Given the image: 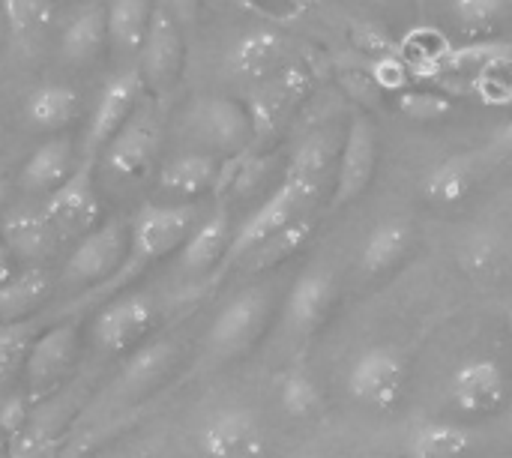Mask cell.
I'll return each mask as SVG.
<instances>
[{"label":"cell","mask_w":512,"mask_h":458,"mask_svg":"<svg viewBox=\"0 0 512 458\" xmlns=\"http://www.w3.org/2000/svg\"><path fill=\"white\" fill-rule=\"evenodd\" d=\"M201 222V213L195 204H147L141 207L129 222V249L120 264V270L90 288L78 297V306H90L93 300H114L123 288H129L135 279H141L156 261H162L171 252H180L186 237Z\"/></svg>","instance_id":"6da1fadb"},{"label":"cell","mask_w":512,"mask_h":458,"mask_svg":"<svg viewBox=\"0 0 512 458\" xmlns=\"http://www.w3.org/2000/svg\"><path fill=\"white\" fill-rule=\"evenodd\" d=\"M270 318V294L264 288H246L234 294L207 330V354L213 360L243 357L264 333Z\"/></svg>","instance_id":"7a4b0ae2"},{"label":"cell","mask_w":512,"mask_h":458,"mask_svg":"<svg viewBox=\"0 0 512 458\" xmlns=\"http://www.w3.org/2000/svg\"><path fill=\"white\" fill-rule=\"evenodd\" d=\"M408 384V360L393 345L360 351L348 369V393L369 411H393Z\"/></svg>","instance_id":"3957f363"},{"label":"cell","mask_w":512,"mask_h":458,"mask_svg":"<svg viewBox=\"0 0 512 458\" xmlns=\"http://www.w3.org/2000/svg\"><path fill=\"white\" fill-rule=\"evenodd\" d=\"M159 144H162L159 102H156V96H150V99L138 102V108L129 114V120L120 126V132L102 150L105 168L123 180H138L153 168V162L159 156Z\"/></svg>","instance_id":"277c9868"},{"label":"cell","mask_w":512,"mask_h":458,"mask_svg":"<svg viewBox=\"0 0 512 458\" xmlns=\"http://www.w3.org/2000/svg\"><path fill=\"white\" fill-rule=\"evenodd\" d=\"M375 171H378V129L366 111H357V114H351L345 141L339 147L330 207L339 210V207H348L357 198H363L375 180Z\"/></svg>","instance_id":"5b68a950"},{"label":"cell","mask_w":512,"mask_h":458,"mask_svg":"<svg viewBox=\"0 0 512 458\" xmlns=\"http://www.w3.org/2000/svg\"><path fill=\"white\" fill-rule=\"evenodd\" d=\"M189 132L213 156H240L255 138L249 108L228 96L198 99L189 111Z\"/></svg>","instance_id":"8992f818"},{"label":"cell","mask_w":512,"mask_h":458,"mask_svg":"<svg viewBox=\"0 0 512 458\" xmlns=\"http://www.w3.org/2000/svg\"><path fill=\"white\" fill-rule=\"evenodd\" d=\"M183 63H186V39H183V27L171 18V12L156 0L153 6V18L144 36V45L138 51V72L144 78V87L150 90V96H165L174 90V84L183 75Z\"/></svg>","instance_id":"52a82bcc"},{"label":"cell","mask_w":512,"mask_h":458,"mask_svg":"<svg viewBox=\"0 0 512 458\" xmlns=\"http://www.w3.org/2000/svg\"><path fill=\"white\" fill-rule=\"evenodd\" d=\"M126 249H129V222L108 219L75 243V249L69 252L63 264L60 282L63 285H102L120 270Z\"/></svg>","instance_id":"ba28073f"},{"label":"cell","mask_w":512,"mask_h":458,"mask_svg":"<svg viewBox=\"0 0 512 458\" xmlns=\"http://www.w3.org/2000/svg\"><path fill=\"white\" fill-rule=\"evenodd\" d=\"M42 213L57 234V240H81L99 225V195L93 189V159L75 165L66 183H60L51 195H45Z\"/></svg>","instance_id":"9c48e42d"},{"label":"cell","mask_w":512,"mask_h":458,"mask_svg":"<svg viewBox=\"0 0 512 458\" xmlns=\"http://www.w3.org/2000/svg\"><path fill=\"white\" fill-rule=\"evenodd\" d=\"M144 78L138 72V66H123L117 69L99 90L90 123H87V135H84V159H96V153H102L108 147V141L120 132V126L129 120V114L138 108V102L144 99Z\"/></svg>","instance_id":"30bf717a"},{"label":"cell","mask_w":512,"mask_h":458,"mask_svg":"<svg viewBox=\"0 0 512 458\" xmlns=\"http://www.w3.org/2000/svg\"><path fill=\"white\" fill-rule=\"evenodd\" d=\"M156 327V303L144 291L117 294L93 318V345L102 354H126Z\"/></svg>","instance_id":"8fae6325"},{"label":"cell","mask_w":512,"mask_h":458,"mask_svg":"<svg viewBox=\"0 0 512 458\" xmlns=\"http://www.w3.org/2000/svg\"><path fill=\"white\" fill-rule=\"evenodd\" d=\"M507 372L495 357H468L450 375V402L465 417H489L507 405Z\"/></svg>","instance_id":"7c38bea8"},{"label":"cell","mask_w":512,"mask_h":458,"mask_svg":"<svg viewBox=\"0 0 512 458\" xmlns=\"http://www.w3.org/2000/svg\"><path fill=\"white\" fill-rule=\"evenodd\" d=\"M300 213H309L306 207H303V201H300V195L282 180L279 186H276V192H270L267 195V201L234 231V237H231V246H228V252H225V258H222V267H219V273L222 270H231V267H240L264 240H270L279 228H285L291 219H297Z\"/></svg>","instance_id":"4fadbf2b"},{"label":"cell","mask_w":512,"mask_h":458,"mask_svg":"<svg viewBox=\"0 0 512 458\" xmlns=\"http://www.w3.org/2000/svg\"><path fill=\"white\" fill-rule=\"evenodd\" d=\"M75 354H78V324L75 321H63V324L39 333L24 360V378H27L30 396H45L48 390H54L72 369Z\"/></svg>","instance_id":"5bb4252c"},{"label":"cell","mask_w":512,"mask_h":458,"mask_svg":"<svg viewBox=\"0 0 512 458\" xmlns=\"http://www.w3.org/2000/svg\"><path fill=\"white\" fill-rule=\"evenodd\" d=\"M198 444L207 458H261L264 429L249 408H222L201 426Z\"/></svg>","instance_id":"9a60e30c"},{"label":"cell","mask_w":512,"mask_h":458,"mask_svg":"<svg viewBox=\"0 0 512 458\" xmlns=\"http://www.w3.org/2000/svg\"><path fill=\"white\" fill-rule=\"evenodd\" d=\"M336 303V276L327 267H309L285 300V324L297 336L318 333Z\"/></svg>","instance_id":"2e32d148"},{"label":"cell","mask_w":512,"mask_h":458,"mask_svg":"<svg viewBox=\"0 0 512 458\" xmlns=\"http://www.w3.org/2000/svg\"><path fill=\"white\" fill-rule=\"evenodd\" d=\"M336 159H339V147H336L333 135H327V132L309 135L294 150V156H291L282 180L300 195V201H303L306 210H312V204L318 201L324 183L330 177H336Z\"/></svg>","instance_id":"e0dca14e"},{"label":"cell","mask_w":512,"mask_h":458,"mask_svg":"<svg viewBox=\"0 0 512 458\" xmlns=\"http://www.w3.org/2000/svg\"><path fill=\"white\" fill-rule=\"evenodd\" d=\"M288 39L279 30L270 27H258L243 33L231 51H228V69L237 78L246 81H267L273 75H279L288 63Z\"/></svg>","instance_id":"ac0fdd59"},{"label":"cell","mask_w":512,"mask_h":458,"mask_svg":"<svg viewBox=\"0 0 512 458\" xmlns=\"http://www.w3.org/2000/svg\"><path fill=\"white\" fill-rule=\"evenodd\" d=\"M231 216L225 207H216L210 216H204L195 231L186 237V243L177 252V264L186 276H204L222 267V258L231 246Z\"/></svg>","instance_id":"d6986e66"},{"label":"cell","mask_w":512,"mask_h":458,"mask_svg":"<svg viewBox=\"0 0 512 458\" xmlns=\"http://www.w3.org/2000/svg\"><path fill=\"white\" fill-rule=\"evenodd\" d=\"M219 174H222L219 156L204 153V150H192V153H180L162 165L159 189H162V195L177 198V204H189L192 198L213 189L219 183Z\"/></svg>","instance_id":"ffe728a7"},{"label":"cell","mask_w":512,"mask_h":458,"mask_svg":"<svg viewBox=\"0 0 512 458\" xmlns=\"http://www.w3.org/2000/svg\"><path fill=\"white\" fill-rule=\"evenodd\" d=\"M75 147L72 138L66 135H54L48 141H42L24 162L21 174H18V186L24 192H42L51 195L60 183L69 180V174L75 171Z\"/></svg>","instance_id":"44dd1931"},{"label":"cell","mask_w":512,"mask_h":458,"mask_svg":"<svg viewBox=\"0 0 512 458\" xmlns=\"http://www.w3.org/2000/svg\"><path fill=\"white\" fill-rule=\"evenodd\" d=\"M156 0H108L105 21H108V48L114 57L135 63L144 45Z\"/></svg>","instance_id":"7402d4cb"},{"label":"cell","mask_w":512,"mask_h":458,"mask_svg":"<svg viewBox=\"0 0 512 458\" xmlns=\"http://www.w3.org/2000/svg\"><path fill=\"white\" fill-rule=\"evenodd\" d=\"M477 438L468 426L447 420H420L405 438L408 458H465L474 450Z\"/></svg>","instance_id":"603a6c76"},{"label":"cell","mask_w":512,"mask_h":458,"mask_svg":"<svg viewBox=\"0 0 512 458\" xmlns=\"http://www.w3.org/2000/svg\"><path fill=\"white\" fill-rule=\"evenodd\" d=\"M456 261H459V270L471 282L480 285V282L498 279L504 273V267L510 261V243L495 228H477L459 243Z\"/></svg>","instance_id":"cb8c5ba5"},{"label":"cell","mask_w":512,"mask_h":458,"mask_svg":"<svg viewBox=\"0 0 512 458\" xmlns=\"http://www.w3.org/2000/svg\"><path fill=\"white\" fill-rule=\"evenodd\" d=\"M108 48V21H105V6L90 3L75 18L63 27L60 33V57L66 63L84 66L96 60Z\"/></svg>","instance_id":"d4e9b609"},{"label":"cell","mask_w":512,"mask_h":458,"mask_svg":"<svg viewBox=\"0 0 512 458\" xmlns=\"http://www.w3.org/2000/svg\"><path fill=\"white\" fill-rule=\"evenodd\" d=\"M3 246L12 252V258L21 261H42L45 255H51L57 234L51 231L42 207L39 210H15L3 219Z\"/></svg>","instance_id":"484cf974"},{"label":"cell","mask_w":512,"mask_h":458,"mask_svg":"<svg viewBox=\"0 0 512 458\" xmlns=\"http://www.w3.org/2000/svg\"><path fill=\"white\" fill-rule=\"evenodd\" d=\"M414 243V228L405 219H384L378 222L369 237L363 240L360 249V267L366 276H381L387 270H393L396 264H402V258L408 255Z\"/></svg>","instance_id":"4316f807"},{"label":"cell","mask_w":512,"mask_h":458,"mask_svg":"<svg viewBox=\"0 0 512 458\" xmlns=\"http://www.w3.org/2000/svg\"><path fill=\"white\" fill-rule=\"evenodd\" d=\"M51 294V276L39 267L18 270L3 288H0V324H18L30 321L33 312L45 306Z\"/></svg>","instance_id":"83f0119b"},{"label":"cell","mask_w":512,"mask_h":458,"mask_svg":"<svg viewBox=\"0 0 512 458\" xmlns=\"http://www.w3.org/2000/svg\"><path fill=\"white\" fill-rule=\"evenodd\" d=\"M78 108V93L69 84H39L24 102V117L39 132H60L78 117Z\"/></svg>","instance_id":"f1b7e54d"},{"label":"cell","mask_w":512,"mask_h":458,"mask_svg":"<svg viewBox=\"0 0 512 458\" xmlns=\"http://www.w3.org/2000/svg\"><path fill=\"white\" fill-rule=\"evenodd\" d=\"M315 231V216L312 213H300L297 219H291L285 228H279L270 240H264L240 267L246 273H267L279 264H285L288 258H294L312 237Z\"/></svg>","instance_id":"f546056e"},{"label":"cell","mask_w":512,"mask_h":458,"mask_svg":"<svg viewBox=\"0 0 512 458\" xmlns=\"http://www.w3.org/2000/svg\"><path fill=\"white\" fill-rule=\"evenodd\" d=\"M474 180H477L474 156H450L426 174L423 195L438 207H456L471 195Z\"/></svg>","instance_id":"4dcf8cb0"},{"label":"cell","mask_w":512,"mask_h":458,"mask_svg":"<svg viewBox=\"0 0 512 458\" xmlns=\"http://www.w3.org/2000/svg\"><path fill=\"white\" fill-rule=\"evenodd\" d=\"M510 0H447V15L459 36L486 42L510 18Z\"/></svg>","instance_id":"1f68e13d"},{"label":"cell","mask_w":512,"mask_h":458,"mask_svg":"<svg viewBox=\"0 0 512 458\" xmlns=\"http://www.w3.org/2000/svg\"><path fill=\"white\" fill-rule=\"evenodd\" d=\"M177 360V348L171 342H153L144 345L141 351L132 354L126 372H123V387L132 396H144L147 390H153L174 366Z\"/></svg>","instance_id":"d6a6232c"},{"label":"cell","mask_w":512,"mask_h":458,"mask_svg":"<svg viewBox=\"0 0 512 458\" xmlns=\"http://www.w3.org/2000/svg\"><path fill=\"white\" fill-rule=\"evenodd\" d=\"M279 405H282V411L288 417L306 420V417H315L324 408V390L318 387V381L306 369H291V372L282 375Z\"/></svg>","instance_id":"836d02e7"},{"label":"cell","mask_w":512,"mask_h":458,"mask_svg":"<svg viewBox=\"0 0 512 458\" xmlns=\"http://www.w3.org/2000/svg\"><path fill=\"white\" fill-rule=\"evenodd\" d=\"M36 324L30 321H18V324H0V387L15 378L18 369H24L27 351L36 339Z\"/></svg>","instance_id":"e575fe53"},{"label":"cell","mask_w":512,"mask_h":458,"mask_svg":"<svg viewBox=\"0 0 512 458\" xmlns=\"http://www.w3.org/2000/svg\"><path fill=\"white\" fill-rule=\"evenodd\" d=\"M396 108L399 114H405L414 123H435V120H447L456 111V102L447 93L438 90H399L396 96Z\"/></svg>","instance_id":"d590c367"},{"label":"cell","mask_w":512,"mask_h":458,"mask_svg":"<svg viewBox=\"0 0 512 458\" xmlns=\"http://www.w3.org/2000/svg\"><path fill=\"white\" fill-rule=\"evenodd\" d=\"M0 12L15 36H27L48 21L51 0H0Z\"/></svg>","instance_id":"8d00e7d4"},{"label":"cell","mask_w":512,"mask_h":458,"mask_svg":"<svg viewBox=\"0 0 512 458\" xmlns=\"http://www.w3.org/2000/svg\"><path fill=\"white\" fill-rule=\"evenodd\" d=\"M240 3H246L249 9H255L273 21H294L303 12H309L318 0H240Z\"/></svg>","instance_id":"74e56055"},{"label":"cell","mask_w":512,"mask_h":458,"mask_svg":"<svg viewBox=\"0 0 512 458\" xmlns=\"http://www.w3.org/2000/svg\"><path fill=\"white\" fill-rule=\"evenodd\" d=\"M351 42H354L363 54H369V57H390V54H393V42H390L378 27H372V24H354Z\"/></svg>","instance_id":"f35d334b"},{"label":"cell","mask_w":512,"mask_h":458,"mask_svg":"<svg viewBox=\"0 0 512 458\" xmlns=\"http://www.w3.org/2000/svg\"><path fill=\"white\" fill-rule=\"evenodd\" d=\"M159 3L171 12V18L180 27H192L198 18V9H201V0H159Z\"/></svg>","instance_id":"ab89813d"},{"label":"cell","mask_w":512,"mask_h":458,"mask_svg":"<svg viewBox=\"0 0 512 458\" xmlns=\"http://www.w3.org/2000/svg\"><path fill=\"white\" fill-rule=\"evenodd\" d=\"M24 420V411H21V399H12L6 405H0V426L3 429H18Z\"/></svg>","instance_id":"60d3db41"},{"label":"cell","mask_w":512,"mask_h":458,"mask_svg":"<svg viewBox=\"0 0 512 458\" xmlns=\"http://www.w3.org/2000/svg\"><path fill=\"white\" fill-rule=\"evenodd\" d=\"M18 270H15V258H12V252L3 246V240H0V288L15 276Z\"/></svg>","instance_id":"b9f144b4"},{"label":"cell","mask_w":512,"mask_h":458,"mask_svg":"<svg viewBox=\"0 0 512 458\" xmlns=\"http://www.w3.org/2000/svg\"><path fill=\"white\" fill-rule=\"evenodd\" d=\"M495 147H498L501 153H512V117L501 126V132L495 135Z\"/></svg>","instance_id":"7bdbcfd3"},{"label":"cell","mask_w":512,"mask_h":458,"mask_svg":"<svg viewBox=\"0 0 512 458\" xmlns=\"http://www.w3.org/2000/svg\"><path fill=\"white\" fill-rule=\"evenodd\" d=\"M507 435L512 438V402H510V408H507Z\"/></svg>","instance_id":"ee69618b"},{"label":"cell","mask_w":512,"mask_h":458,"mask_svg":"<svg viewBox=\"0 0 512 458\" xmlns=\"http://www.w3.org/2000/svg\"><path fill=\"white\" fill-rule=\"evenodd\" d=\"M507 330H510V336H512V300H510V306H507Z\"/></svg>","instance_id":"f6af8a7d"},{"label":"cell","mask_w":512,"mask_h":458,"mask_svg":"<svg viewBox=\"0 0 512 458\" xmlns=\"http://www.w3.org/2000/svg\"><path fill=\"white\" fill-rule=\"evenodd\" d=\"M372 6H390V3H396V0H369Z\"/></svg>","instance_id":"bcb514c9"},{"label":"cell","mask_w":512,"mask_h":458,"mask_svg":"<svg viewBox=\"0 0 512 458\" xmlns=\"http://www.w3.org/2000/svg\"><path fill=\"white\" fill-rule=\"evenodd\" d=\"M3 201H6V183L0 180V204H3Z\"/></svg>","instance_id":"7dc6e473"},{"label":"cell","mask_w":512,"mask_h":458,"mask_svg":"<svg viewBox=\"0 0 512 458\" xmlns=\"http://www.w3.org/2000/svg\"><path fill=\"white\" fill-rule=\"evenodd\" d=\"M3 30H6V18H3V12H0V39H3Z\"/></svg>","instance_id":"c3c4849f"},{"label":"cell","mask_w":512,"mask_h":458,"mask_svg":"<svg viewBox=\"0 0 512 458\" xmlns=\"http://www.w3.org/2000/svg\"><path fill=\"white\" fill-rule=\"evenodd\" d=\"M294 458H321V456H315V453H300V456H294Z\"/></svg>","instance_id":"681fc988"},{"label":"cell","mask_w":512,"mask_h":458,"mask_svg":"<svg viewBox=\"0 0 512 458\" xmlns=\"http://www.w3.org/2000/svg\"><path fill=\"white\" fill-rule=\"evenodd\" d=\"M507 102H512V84H510V93H507Z\"/></svg>","instance_id":"f907efd6"},{"label":"cell","mask_w":512,"mask_h":458,"mask_svg":"<svg viewBox=\"0 0 512 458\" xmlns=\"http://www.w3.org/2000/svg\"><path fill=\"white\" fill-rule=\"evenodd\" d=\"M366 458H393V456H366Z\"/></svg>","instance_id":"816d5d0a"},{"label":"cell","mask_w":512,"mask_h":458,"mask_svg":"<svg viewBox=\"0 0 512 458\" xmlns=\"http://www.w3.org/2000/svg\"><path fill=\"white\" fill-rule=\"evenodd\" d=\"M102 458H126V456H102Z\"/></svg>","instance_id":"f5cc1de1"}]
</instances>
